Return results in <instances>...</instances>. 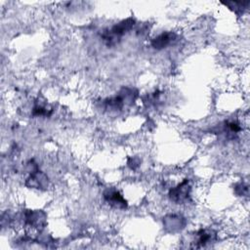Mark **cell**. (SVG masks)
<instances>
[{"mask_svg":"<svg viewBox=\"0 0 250 250\" xmlns=\"http://www.w3.org/2000/svg\"><path fill=\"white\" fill-rule=\"evenodd\" d=\"M135 22L136 21L133 18H128L126 20L121 21L120 22L114 24L111 28L104 30L103 32V40L108 47L117 44L120 41V39L134 27Z\"/></svg>","mask_w":250,"mask_h":250,"instance_id":"obj_1","label":"cell"},{"mask_svg":"<svg viewBox=\"0 0 250 250\" xmlns=\"http://www.w3.org/2000/svg\"><path fill=\"white\" fill-rule=\"evenodd\" d=\"M134 91L132 89H122L119 94L104 100L105 107L108 110L121 109L128 103V101L134 100Z\"/></svg>","mask_w":250,"mask_h":250,"instance_id":"obj_2","label":"cell"},{"mask_svg":"<svg viewBox=\"0 0 250 250\" xmlns=\"http://www.w3.org/2000/svg\"><path fill=\"white\" fill-rule=\"evenodd\" d=\"M190 190L191 188L189 185V181L188 179H185L181 184L172 188L169 190V197L175 203L180 204L188 200V198L189 197Z\"/></svg>","mask_w":250,"mask_h":250,"instance_id":"obj_3","label":"cell"},{"mask_svg":"<svg viewBox=\"0 0 250 250\" xmlns=\"http://www.w3.org/2000/svg\"><path fill=\"white\" fill-rule=\"evenodd\" d=\"M104 200L112 207L124 209L127 207V201L123 198L120 192L114 188H108L104 192Z\"/></svg>","mask_w":250,"mask_h":250,"instance_id":"obj_4","label":"cell"},{"mask_svg":"<svg viewBox=\"0 0 250 250\" xmlns=\"http://www.w3.org/2000/svg\"><path fill=\"white\" fill-rule=\"evenodd\" d=\"M216 240V232L212 229H199L195 234V240L193 241L195 248L205 247L208 244Z\"/></svg>","mask_w":250,"mask_h":250,"instance_id":"obj_5","label":"cell"},{"mask_svg":"<svg viewBox=\"0 0 250 250\" xmlns=\"http://www.w3.org/2000/svg\"><path fill=\"white\" fill-rule=\"evenodd\" d=\"M24 222L30 228L41 229L45 225V214L40 211H26L24 214Z\"/></svg>","mask_w":250,"mask_h":250,"instance_id":"obj_6","label":"cell"},{"mask_svg":"<svg viewBox=\"0 0 250 250\" xmlns=\"http://www.w3.org/2000/svg\"><path fill=\"white\" fill-rule=\"evenodd\" d=\"M176 39V34L171 31L162 32L151 40V46L156 50H162L169 46Z\"/></svg>","mask_w":250,"mask_h":250,"instance_id":"obj_7","label":"cell"},{"mask_svg":"<svg viewBox=\"0 0 250 250\" xmlns=\"http://www.w3.org/2000/svg\"><path fill=\"white\" fill-rule=\"evenodd\" d=\"M25 185L29 188H47L48 186V178L47 176L38 171L35 170L33 172H31L29 178L26 180Z\"/></svg>","mask_w":250,"mask_h":250,"instance_id":"obj_8","label":"cell"},{"mask_svg":"<svg viewBox=\"0 0 250 250\" xmlns=\"http://www.w3.org/2000/svg\"><path fill=\"white\" fill-rule=\"evenodd\" d=\"M241 131V126L237 121H225L221 132L228 139H234V137Z\"/></svg>","mask_w":250,"mask_h":250,"instance_id":"obj_9","label":"cell"},{"mask_svg":"<svg viewBox=\"0 0 250 250\" xmlns=\"http://www.w3.org/2000/svg\"><path fill=\"white\" fill-rule=\"evenodd\" d=\"M224 4L228 7H229V9L232 10L235 14H240V13H243V11L245 9H247L249 1H245V2H226Z\"/></svg>","mask_w":250,"mask_h":250,"instance_id":"obj_10","label":"cell"},{"mask_svg":"<svg viewBox=\"0 0 250 250\" xmlns=\"http://www.w3.org/2000/svg\"><path fill=\"white\" fill-rule=\"evenodd\" d=\"M234 191L238 194V195H248V185L243 184V183H239L235 186L234 188Z\"/></svg>","mask_w":250,"mask_h":250,"instance_id":"obj_11","label":"cell"},{"mask_svg":"<svg viewBox=\"0 0 250 250\" xmlns=\"http://www.w3.org/2000/svg\"><path fill=\"white\" fill-rule=\"evenodd\" d=\"M32 114L35 116H42V115H48V109L42 105L36 104L32 109Z\"/></svg>","mask_w":250,"mask_h":250,"instance_id":"obj_12","label":"cell"}]
</instances>
